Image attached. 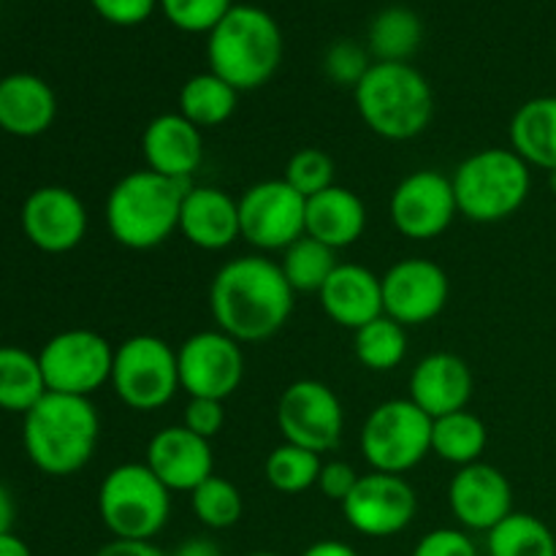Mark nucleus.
I'll return each mask as SVG.
<instances>
[{"instance_id": "obj_17", "label": "nucleus", "mask_w": 556, "mask_h": 556, "mask_svg": "<svg viewBox=\"0 0 556 556\" xmlns=\"http://www.w3.org/2000/svg\"><path fill=\"white\" fill-rule=\"evenodd\" d=\"M22 231L43 253H68L87 237V206L63 185H43L25 199L20 212Z\"/></svg>"}, {"instance_id": "obj_26", "label": "nucleus", "mask_w": 556, "mask_h": 556, "mask_svg": "<svg viewBox=\"0 0 556 556\" xmlns=\"http://www.w3.org/2000/svg\"><path fill=\"white\" fill-rule=\"evenodd\" d=\"M510 150L530 166L556 172V96L530 98L510 117Z\"/></svg>"}, {"instance_id": "obj_33", "label": "nucleus", "mask_w": 556, "mask_h": 556, "mask_svg": "<svg viewBox=\"0 0 556 556\" xmlns=\"http://www.w3.org/2000/svg\"><path fill=\"white\" fill-rule=\"evenodd\" d=\"M277 264H280L293 293H320L331 271L340 266L337 264V250L326 248L324 242L307 237V233L296 239L291 248L282 250V258Z\"/></svg>"}, {"instance_id": "obj_41", "label": "nucleus", "mask_w": 556, "mask_h": 556, "mask_svg": "<svg viewBox=\"0 0 556 556\" xmlns=\"http://www.w3.org/2000/svg\"><path fill=\"white\" fill-rule=\"evenodd\" d=\"M96 14L109 25L136 27L152 16L161 0H90Z\"/></svg>"}, {"instance_id": "obj_30", "label": "nucleus", "mask_w": 556, "mask_h": 556, "mask_svg": "<svg viewBox=\"0 0 556 556\" xmlns=\"http://www.w3.org/2000/svg\"><path fill=\"white\" fill-rule=\"evenodd\" d=\"M47 394L38 356L16 345H0V410L25 416Z\"/></svg>"}, {"instance_id": "obj_25", "label": "nucleus", "mask_w": 556, "mask_h": 556, "mask_svg": "<svg viewBox=\"0 0 556 556\" xmlns=\"http://www.w3.org/2000/svg\"><path fill=\"white\" fill-rule=\"evenodd\" d=\"M367 204L362 195L351 188L331 185L324 193L307 199V217H304V233L326 248L342 250L356 244L367 231Z\"/></svg>"}, {"instance_id": "obj_40", "label": "nucleus", "mask_w": 556, "mask_h": 556, "mask_svg": "<svg viewBox=\"0 0 556 556\" xmlns=\"http://www.w3.org/2000/svg\"><path fill=\"white\" fill-rule=\"evenodd\" d=\"M413 556H478V548L465 530L438 527L416 543Z\"/></svg>"}, {"instance_id": "obj_3", "label": "nucleus", "mask_w": 556, "mask_h": 556, "mask_svg": "<svg viewBox=\"0 0 556 556\" xmlns=\"http://www.w3.org/2000/svg\"><path fill=\"white\" fill-rule=\"evenodd\" d=\"M206 63L237 92L258 90L282 63V30L269 11L233 3L206 38Z\"/></svg>"}, {"instance_id": "obj_37", "label": "nucleus", "mask_w": 556, "mask_h": 556, "mask_svg": "<svg viewBox=\"0 0 556 556\" xmlns=\"http://www.w3.org/2000/svg\"><path fill=\"white\" fill-rule=\"evenodd\" d=\"M157 5L177 30L210 36L223 16L233 9V0H161Z\"/></svg>"}, {"instance_id": "obj_22", "label": "nucleus", "mask_w": 556, "mask_h": 556, "mask_svg": "<svg viewBox=\"0 0 556 556\" xmlns=\"http://www.w3.org/2000/svg\"><path fill=\"white\" fill-rule=\"evenodd\" d=\"M476 391L470 364L456 353H429L413 367L410 394L407 400L416 402L429 418L448 416V413L467 410Z\"/></svg>"}, {"instance_id": "obj_16", "label": "nucleus", "mask_w": 556, "mask_h": 556, "mask_svg": "<svg viewBox=\"0 0 556 556\" xmlns=\"http://www.w3.org/2000/svg\"><path fill=\"white\" fill-rule=\"evenodd\" d=\"M383 315L396 324L424 326L438 318L451 296V280L440 264L429 258L396 261L383 277Z\"/></svg>"}, {"instance_id": "obj_28", "label": "nucleus", "mask_w": 556, "mask_h": 556, "mask_svg": "<svg viewBox=\"0 0 556 556\" xmlns=\"http://www.w3.org/2000/svg\"><path fill=\"white\" fill-rule=\"evenodd\" d=\"M486 443V424L472 410H456L448 416L432 418V454L445 465H476L481 462Z\"/></svg>"}, {"instance_id": "obj_14", "label": "nucleus", "mask_w": 556, "mask_h": 556, "mask_svg": "<svg viewBox=\"0 0 556 556\" xmlns=\"http://www.w3.org/2000/svg\"><path fill=\"white\" fill-rule=\"evenodd\" d=\"M389 215L402 237L413 242H432L443 237L459 217L454 182L443 172L418 168L394 188Z\"/></svg>"}, {"instance_id": "obj_10", "label": "nucleus", "mask_w": 556, "mask_h": 556, "mask_svg": "<svg viewBox=\"0 0 556 556\" xmlns=\"http://www.w3.org/2000/svg\"><path fill=\"white\" fill-rule=\"evenodd\" d=\"M47 391L92 396L112 380L114 348L92 329H65L47 340L38 353Z\"/></svg>"}, {"instance_id": "obj_47", "label": "nucleus", "mask_w": 556, "mask_h": 556, "mask_svg": "<svg viewBox=\"0 0 556 556\" xmlns=\"http://www.w3.org/2000/svg\"><path fill=\"white\" fill-rule=\"evenodd\" d=\"M0 556H33V554H30V546H27L20 535L5 532V535H0Z\"/></svg>"}, {"instance_id": "obj_48", "label": "nucleus", "mask_w": 556, "mask_h": 556, "mask_svg": "<svg viewBox=\"0 0 556 556\" xmlns=\"http://www.w3.org/2000/svg\"><path fill=\"white\" fill-rule=\"evenodd\" d=\"M248 556H280V554H271V552H253V554H248Z\"/></svg>"}, {"instance_id": "obj_12", "label": "nucleus", "mask_w": 556, "mask_h": 556, "mask_svg": "<svg viewBox=\"0 0 556 556\" xmlns=\"http://www.w3.org/2000/svg\"><path fill=\"white\" fill-rule=\"evenodd\" d=\"M307 199L286 179H264L239 195L242 239L261 253H282L304 237Z\"/></svg>"}, {"instance_id": "obj_15", "label": "nucleus", "mask_w": 556, "mask_h": 556, "mask_svg": "<svg viewBox=\"0 0 556 556\" xmlns=\"http://www.w3.org/2000/svg\"><path fill=\"white\" fill-rule=\"evenodd\" d=\"M418 514L416 489L405 476L367 472L342 503L348 525L364 538H391L405 532Z\"/></svg>"}, {"instance_id": "obj_44", "label": "nucleus", "mask_w": 556, "mask_h": 556, "mask_svg": "<svg viewBox=\"0 0 556 556\" xmlns=\"http://www.w3.org/2000/svg\"><path fill=\"white\" fill-rule=\"evenodd\" d=\"M168 556H223V548L217 546L215 541H210V538L195 535L179 543V546L174 548V554Z\"/></svg>"}, {"instance_id": "obj_7", "label": "nucleus", "mask_w": 556, "mask_h": 556, "mask_svg": "<svg viewBox=\"0 0 556 556\" xmlns=\"http://www.w3.org/2000/svg\"><path fill=\"white\" fill-rule=\"evenodd\" d=\"M98 516L117 541H152L168 525L172 492L144 462H125L98 486Z\"/></svg>"}, {"instance_id": "obj_2", "label": "nucleus", "mask_w": 556, "mask_h": 556, "mask_svg": "<svg viewBox=\"0 0 556 556\" xmlns=\"http://www.w3.org/2000/svg\"><path fill=\"white\" fill-rule=\"evenodd\" d=\"M101 438V416L90 396L47 391L22 424V445L33 465L54 478H65L90 465Z\"/></svg>"}, {"instance_id": "obj_49", "label": "nucleus", "mask_w": 556, "mask_h": 556, "mask_svg": "<svg viewBox=\"0 0 556 556\" xmlns=\"http://www.w3.org/2000/svg\"><path fill=\"white\" fill-rule=\"evenodd\" d=\"M552 190H554V193H556V172L552 174Z\"/></svg>"}, {"instance_id": "obj_19", "label": "nucleus", "mask_w": 556, "mask_h": 556, "mask_svg": "<svg viewBox=\"0 0 556 556\" xmlns=\"http://www.w3.org/2000/svg\"><path fill=\"white\" fill-rule=\"evenodd\" d=\"M144 465L161 478L168 492H193L195 486L215 476V454L210 440L199 438L182 424L163 427L147 443Z\"/></svg>"}, {"instance_id": "obj_27", "label": "nucleus", "mask_w": 556, "mask_h": 556, "mask_svg": "<svg viewBox=\"0 0 556 556\" xmlns=\"http://www.w3.org/2000/svg\"><path fill=\"white\" fill-rule=\"evenodd\" d=\"M424 38L418 14L407 5H386L367 30V49L375 63H410Z\"/></svg>"}, {"instance_id": "obj_32", "label": "nucleus", "mask_w": 556, "mask_h": 556, "mask_svg": "<svg viewBox=\"0 0 556 556\" xmlns=\"http://www.w3.org/2000/svg\"><path fill=\"white\" fill-rule=\"evenodd\" d=\"M353 353L369 372H391L407 356V329L389 315H380L353 331Z\"/></svg>"}, {"instance_id": "obj_1", "label": "nucleus", "mask_w": 556, "mask_h": 556, "mask_svg": "<svg viewBox=\"0 0 556 556\" xmlns=\"http://www.w3.org/2000/svg\"><path fill=\"white\" fill-rule=\"evenodd\" d=\"M293 296L277 261L239 255L212 277L210 309L217 329L237 342H264L288 324Z\"/></svg>"}, {"instance_id": "obj_24", "label": "nucleus", "mask_w": 556, "mask_h": 556, "mask_svg": "<svg viewBox=\"0 0 556 556\" xmlns=\"http://www.w3.org/2000/svg\"><path fill=\"white\" fill-rule=\"evenodd\" d=\"M58 117L54 90L36 74H9L0 79V130L16 139L47 134Z\"/></svg>"}, {"instance_id": "obj_46", "label": "nucleus", "mask_w": 556, "mask_h": 556, "mask_svg": "<svg viewBox=\"0 0 556 556\" xmlns=\"http://www.w3.org/2000/svg\"><path fill=\"white\" fill-rule=\"evenodd\" d=\"M14 519H16L14 497H11L9 489L0 483V535L11 532V527H14Z\"/></svg>"}, {"instance_id": "obj_39", "label": "nucleus", "mask_w": 556, "mask_h": 556, "mask_svg": "<svg viewBox=\"0 0 556 556\" xmlns=\"http://www.w3.org/2000/svg\"><path fill=\"white\" fill-rule=\"evenodd\" d=\"M226 424V402L204 400V396H188V405L182 410V427L190 429L199 438H217Z\"/></svg>"}, {"instance_id": "obj_45", "label": "nucleus", "mask_w": 556, "mask_h": 556, "mask_svg": "<svg viewBox=\"0 0 556 556\" xmlns=\"http://www.w3.org/2000/svg\"><path fill=\"white\" fill-rule=\"evenodd\" d=\"M302 556H358V552L353 546H348V543L329 538V541H318L304 548Z\"/></svg>"}, {"instance_id": "obj_20", "label": "nucleus", "mask_w": 556, "mask_h": 556, "mask_svg": "<svg viewBox=\"0 0 556 556\" xmlns=\"http://www.w3.org/2000/svg\"><path fill=\"white\" fill-rule=\"evenodd\" d=\"M141 155L147 163L144 168L190 185L204 161V136L179 112L157 114L141 134Z\"/></svg>"}, {"instance_id": "obj_11", "label": "nucleus", "mask_w": 556, "mask_h": 556, "mask_svg": "<svg viewBox=\"0 0 556 556\" xmlns=\"http://www.w3.org/2000/svg\"><path fill=\"white\" fill-rule=\"evenodd\" d=\"M277 427L282 440L326 454L340 445L345 432V410L340 396L324 380H293L277 402Z\"/></svg>"}, {"instance_id": "obj_4", "label": "nucleus", "mask_w": 556, "mask_h": 556, "mask_svg": "<svg viewBox=\"0 0 556 556\" xmlns=\"http://www.w3.org/2000/svg\"><path fill=\"white\" fill-rule=\"evenodd\" d=\"M190 185L150 168L117 179L106 195V226L114 242L128 250H152L166 242L179 231V210Z\"/></svg>"}, {"instance_id": "obj_21", "label": "nucleus", "mask_w": 556, "mask_h": 556, "mask_svg": "<svg viewBox=\"0 0 556 556\" xmlns=\"http://www.w3.org/2000/svg\"><path fill=\"white\" fill-rule=\"evenodd\" d=\"M179 233L206 253L228 250L242 239L239 199L215 185H190L179 210Z\"/></svg>"}, {"instance_id": "obj_23", "label": "nucleus", "mask_w": 556, "mask_h": 556, "mask_svg": "<svg viewBox=\"0 0 556 556\" xmlns=\"http://www.w3.org/2000/svg\"><path fill=\"white\" fill-rule=\"evenodd\" d=\"M324 313L342 329L358 331L383 315V282L362 264H340L318 293Z\"/></svg>"}, {"instance_id": "obj_31", "label": "nucleus", "mask_w": 556, "mask_h": 556, "mask_svg": "<svg viewBox=\"0 0 556 556\" xmlns=\"http://www.w3.org/2000/svg\"><path fill=\"white\" fill-rule=\"evenodd\" d=\"M489 556H556V538L546 521L532 514H514L486 532Z\"/></svg>"}, {"instance_id": "obj_8", "label": "nucleus", "mask_w": 556, "mask_h": 556, "mask_svg": "<svg viewBox=\"0 0 556 556\" xmlns=\"http://www.w3.org/2000/svg\"><path fill=\"white\" fill-rule=\"evenodd\" d=\"M358 448L375 472L405 476L432 454V418L413 400H386L358 434Z\"/></svg>"}, {"instance_id": "obj_18", "label": "nucleus", "mask_w": 556, "mask_h": 556, "mask_svg": "<svg viewBox=\"0 0 556 556\" xmlns=\"http://www.w3.org/2000/svg\"><path fill=\"white\" fill-rule=\"evenodd\" d=\"M448 505L465 530L492 532L514 514V489L503 470L481 459L456 470L448 483Z\"/></svg>"}, {"instance_id": "obj_38", "label": "nucleus", "mask_w": 556, "mask_h": 556, "mask_svg": "<svg viewBox=\"0 0 556 556\" xmlns=\"http://www.w3.org/2000/svg\"><path fill=\"white\" fill-rule=\"evenodd\" d=\"M369 68H372V54L364 43L353 41V38H340L324 54V74L337 87L356 90L358 81L367 76Z\"/></svg>"}, {"instance_id": "obj_6", "label": "nucleus", "mask_w": 556, "mask_h": 556, "mask_svg": "<svg viewBox=\"0 0 556 556\" xmlns=\"http://www.w3.org/2000/svg\"><path fill=\"white\" fill-rule=\"evenodd\" d=\"M459 215L472 223H503L525 206L532 190V172L510 147H483L451 174Z\"/></svg>"}, {"instance_id": "obj_43", "label": "nucleus", "mask_w": 556, "mask_h": 556, "mask_svg": "<svg viewBox=\"0 0 556 556\" xmlns=\"http://www.w3.org/2000/svg\"><path fill=\"white\" fill-rule=\"evenodd\" d=\"M92 556H168L163 548H157L152 541H109L103 543Z\"/></svg>"}, {"instance_id": "obj_36", "label": "nucleus", "mask_w": 556, "mask_h": 556, "mask_svg": "<svg viewBox=\"0 0 556 556\" xmlns=\"http://www.w3.org/2000/svg\"><path fill=\"white\" fill-rule=\"evenodd\" d=\"M286 179L299 195L313 199L334 185V161L318 147H302L286 163Z\"/></svg>"}, {"instance_id": "obj_34", "label": "nucleus", "mask_w": 556, "mask_h": 556, "mask_svg": "<svg viewBox=\"0 0 556 556\" xmlns=\"http://www.w3.org/2000/svg\"><path fill=\"white\" fill-rule=\"evenodd\" d=\"M320 467H324L320 454L282 440V445L271 448V454L266 456L264 476L266 483H269L275 492L302 494L309 492L313 486H318Z\"/></svg>"}, {"instance_id": "obj_5", "label": "nucleus", "mask_w": 556, "mask_h": 556, "mask_svg": "<svg viewBox=\"0 0 556 556\" xmlns=\"http://www.w3.org/2000/svg\"><path fill=\"white\" fill-rule=\"evenodd\" d=\"M358 117L389 141H410L432 125L434 92L410 63H372L353 90Z\"/></svg>"}, {"instance_id": "obj_9", "label": "nucleus", "mask_w": 556, "mask_h": 556, "mask_svg": "<svg viewBox=\"0 0 556 556\" xmlns=\"http://www.w3.org/2000/svg\"><path fill=\"white\" fill-rule=\"evenodd\" d=\"M112 389L125 407L152 413L166 407L182 391L177 348L155 334L128 337L114 348Z\"/></svg>"}, {"instance_id": "obj_29", "label": "nucleus", "mask_w": 556, "mask_h": 556, "mask_svg": "<svg viewBox=\"0 0 556 556\" xmlns=\"http://www.w3.org/2000/svg\"><path fill=\"white\" fill-rule=\"evenodd\" d=\"M239 92L212 71L190 76L179 90V114L188 117L195 128H217L233 117Z\"/></svg>"}, {"instance_id": "obj_35", "label": "nucleus", "mask_w": 556, "mask_h": 556, "mask_svg": "<svg viewBox=\"0 0 556 556\" xmlns=\"http://www.w3.org/2000/svg\"><path fill=\"white\" fill-rule=\"evenodd\" d=\"M190 508L206 530H231L242 519L244 500L228 478L210 476L190 492Z\"/></svg>"}, {"instance_id": "obj_42", "label": "nucleus", "mask_w": 556, "mask_h": 556, "mask_svg": "<svg viewBox=\"0 0 556 556\" xmlns=\"http://www.w3.org/2000/svg\"><path fill=\"white\" fill-rule=\"evenodd\" d=\"M358 472L353 470V465H348V462H324V467H320V476H318V489L324 497L334 500V503H345L348 497H351V492L356 489L358 483Z\"/></svg>"}, {"instance_id": "obj_13", "label": "nucleus", "mask_w": 556, "mask_h": 556, "mask_svg": "<svg viewBox=\"0 0 556 556\" xmlns=\"http://www.w3.org/2000/svg\"><path fill=\"white\" fill-rule=\"evenodd\" d=\"M179 386L188 396L226 402L244 380L242 342L220 329H204L190 334L177 348Z\"/></svg>"}]
</instances>
